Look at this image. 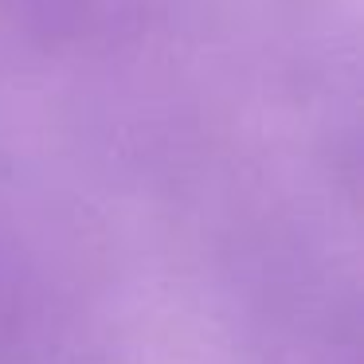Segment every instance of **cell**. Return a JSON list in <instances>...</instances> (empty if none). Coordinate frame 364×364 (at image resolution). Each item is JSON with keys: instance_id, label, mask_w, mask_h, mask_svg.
<instances>
[{"instance_id": "obj_1", "label": "cell", "mask_w": 364, "mask_h": 364, "mask_svg": "<svg viewBox=\"0 0 364 364\" xmlns=\"http://www.w3.org/2000/svg\"><path fill=\"white\" fill-rule=\"evenodd\" d=\"M0 364H98V321L59 223L0 168Z\"/></svg>"}, {"instance_id": "obj_2", "label": "cell", "mask_w": 364, "mask_h": 364, "mask_svg": "<svg viewBox=\"0 0 364 364\" xmlns=\"http://www.w3.org/2000/svg\"><path fill=\"white\" fill-rule=\"evenodd\" d=\"M301 325L278 333L267 348V364H356V321L353 309L341 317L337 301L301 306Z\"/></svg>"}]
</instances>
